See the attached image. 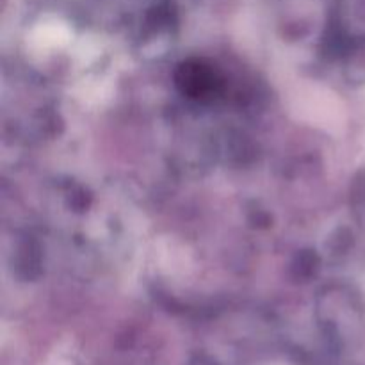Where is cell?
<instances>
[{
    "mask_svg": "<svg viewBox=\"0 0 365 365\" xmlns=\"http://www.w3.org/2000/svg\"><path fill=\"white\" fill-rule=\"evenodd\" d=\"M191 365H216L212 362H205V360H198V362H192Z\"/></svg>",
    "mask_w": 365,
    "mask_h": 365,
    "instance_id": "6da1fadb",
    "label": "cell"
}]
</instances>
